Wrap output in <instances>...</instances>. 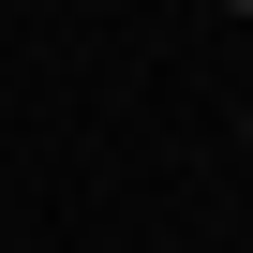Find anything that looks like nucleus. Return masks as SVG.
<instances>
[{"label": "nucleus", "instance_id": "obj_1", "mask_svg": "<svg viewBox=\"0 0 253 253\" xmlns=\"http://www.w3.org/2000/svg\"><path fill=\"white\" fill-rule=\"evenodd\" d=\"M223 15H253V0H223Z\"/></svg>", "mask_w": 253, "mask_h": 253}]
</instances>
